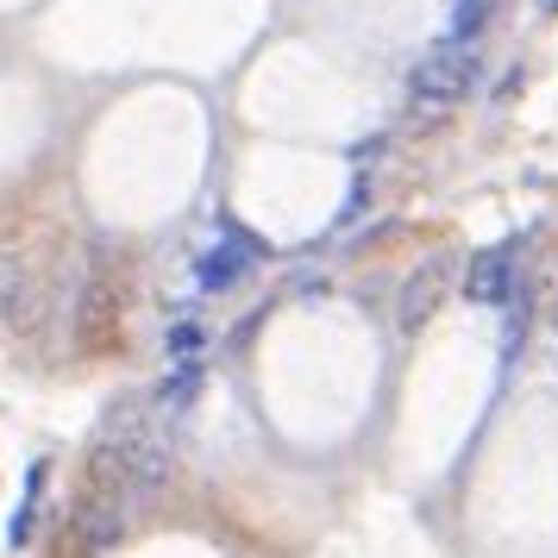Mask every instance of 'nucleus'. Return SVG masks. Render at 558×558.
<instances>
[{
  "mask_svg": "<svg viewBox=\"0 0 558 558\" xmlns=\"http://www.w3.org/2000/svg\"><path fill=\"white\" fill-rule=\"evenodd\" d=\"M202 377H207V364H202V357H195V364H177L170 377L157 383L151 408H157V421H163V427H170V421H182V414H189V402L202 396Z\"/></svg>",
  "mask_w": 558,
  "mask_h": 558,
  "instance_id": "nucleus-6",
  "label": "nucleus"
},
{
  "mask_svg": "<svg viewBox=\"0 0 558 558\" xmlns=\"http://www.w3.org/2000/svg\"><path fill=\"white\" fill-rule=\"evenodd\" d=\"M202 345H207V327H202V320H177V327H170V339H163L170 364H195V357H202Z\"/></svg>",
  "mask_w": 558,
  "mask_h": 558,
  "instance_id": "nucleus-8",
  "label": "nucleus"
},
{
  "mask_svg": "<svg viewBox=\"0 0 558 558\" xmlns=\"http://www.w3.org/2000/svg\"><path fill=\"white\" fill-rule=\"evenodd\" d=\"M257 264H264V245H257L252 232H227L214 252L195 257V289H202V295L239 289V282H252V277H257Z\"/></svg>",
  "mask_w": 558,
  "mask_h": 558,
  "instance_id": "nucleus-2",
  "label": "nucleus"
},
{
  "mask_svg": "<svg viewBox=\"0 0 558 558\" xmlns=\"http://www.w3.org/2000/svg\"><path fill=\"white\" fill-rule=\"evenodd\" d=\"M483 76V57L477 45H433L427 57H414V70H408V95L414 107H458Z\"/></svg>",
  "mask_w": 558,
  "mask_h": 558,
  "instance_id": "nucleus-1",
  "label": "nucleus"
},
{
  "mask_svg": "<svg viewBox=\"0 0 558 558\" xmlns=\"http://www.w3.org/2000/svg\"><path fill=\"white\" fill-rule=\"evenodd\" d=\"M45 489H51V464H45V458H32V464H26V496H20L13 521H7V546H13V553H26V546H32V521H38Z\"/></svg>",
  "mask_w": 558,
  "mask_h": 558,
  "instance_id": "nucleus-7",
  "label": "nucleus"
},
{
  "mask_svg": "<svg viewBox=\"0 0 558 558\" xmlns=\"http://www.w3.org/2000/svg\"><path fill=\"white\" fill-rule=\"evenodd\" d=\"M20 302H26V270L13 257H0V327L20 314Z\"/></svg>",
  "mask_w": 558,
  "mask_h": 558,
  "instance_id": "nucleus-10",
  "label": "nucleus"
},
{
  "mask_svg": "<svg viewBox=\"0 0 558 558\" xmlns=\"http://www.w3.org/2000/svg\"><path fill=\"white\" fill-rule=\"evenodd\" d=\"M439 295H446V264H439V257H427V264H421V270L402 282V302H396V314H402V332L427 327V314L439 307Z\"/></svg>",
  "mask_w": 558,
  "mask_h": 558,
  "instance_id": "nucleus-5",
  "label": "nucleus"
},
{
  "mask_svg": "<svg viewBox=\"0 0 558 558\" xmlns=\"http://www.w3.org/2000/svg\"><path fill=\"white\" fill-rule=\"evenodd\" d=\"M132 502H120V496H82V508H76V533H82V546L88 553H113L120 539H126V527H132V514H126Z\"/></svg>",
  "mask_w": 558,
  "mask_h": 558,
  "instance_id": "nucleus-4",
  "label": "nucleus"
},
{
  "mask_svg": "<svg viewBox=\"0 0 558 558\" xmlns=\"http://www.w3.org/2000/svg\"><path fill=\"white\" fill-rule=\"evenodd\" d=\"M483 20H489V0H452V32H446V38H452V45H471L483 32Z\"/></svg>",
  "mask_w": 558,
  "mask_h": 558,
  "instance_id": "nucleus-9",
  "label": "nucleus"
},
{
  "mask_svg": "<svg viewBox=\"0 0 558 558\" xmlns=\"http://www.w3.org/2000/svg\"><path fill=\"white\" fill-rule=\"evenodd\" d=\"M464 295L483 307H508L521 295V282H514V245H496V252L471 257V270H464Z\"/></svg>",
  "mask_w": 558,
  "mask_h": 558,
  "instance_id": "nucleus-3",
  "label": "nucleus"
}]
</instances>
